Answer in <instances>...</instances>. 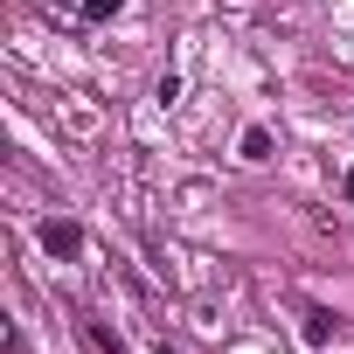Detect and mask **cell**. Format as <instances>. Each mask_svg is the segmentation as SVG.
Wrapping results in <instances>:
<instances>
[{"label": "cell", "mask_w": 354, "mask_h": 354, "mask_svg": "<svg viewBox=\"0 0 354 354\" xmlns=\"http://www.w3.org/2000/svg\"><path fill=\"white\" fill-rule=\"evenodd\" d=\"M42 243H49L56 257H77V250H84V230H77V223H42Z\"/></svg>", "instance_id": "1"}, {"label": "cell", "mask_w": 354, "mask_h": 354, "mask_svg": "<svg viewBox=\"0 0 354 354\" xmlns=\"http://www.w3.org/2000/svg\"><path fill=\"white\" fill-rule=\"evenodd\" d=\"M333 333V313H306V340H326Z\"/></svg>", "instance_id": "2"}]
</instances>
